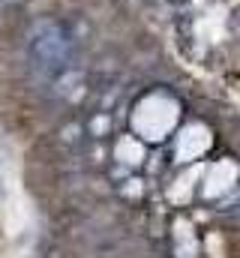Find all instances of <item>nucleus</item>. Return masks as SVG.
<instances>
[{
	"label": "nucleus",
	"mask_w": 240,
	"mask_h": 258,
	"mask_svg": "<svg viewBox=\"0 0 240 258\" xmlns=\"http://www.w3.org/2000/svg\"><path fill=\"white\" fill-rule=\"evenodd\" d=\"M171 120H174V108H171L165 99H147V102L141 105L138 117H135L138 129L147 132V135H153V138H159L165 129L171 126Z\"/></svg>",
	"instance_id": "f257e3e1"
}]
</instances>
